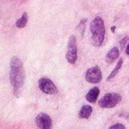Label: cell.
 I'll use <instances>...</instances> for the list:
<instances>
[{"label":"cell","mask_w":129,"mask_h":129,"mask_svg":"<svg viewBox=\"0 0 129 129\" xmlns=\"http://www.w3.org/2000/svg\"><path fill=\"white\" fill-rule=\"evenodd\" d=\"M122 63H123V59H122V58H120V59H119V60L118 61L117 65L116 66L115 69L113 70V72H112V73H110V75L108 76V78H107V81H110V79H112L113 78H114V77L116 76V75L119 73V70L121 69V67H122Z\"/></svg>","instance_id":"cell-12"},{"label":"cell","mask_w":129,"mask_h":129,"mask_svg":"<svg viewBox=\"0 0 129 129\" xmlns=\"http://www.w3.org/2000/svg\"><path fill=\"white\" fill-rule=\"evenodd\" d=\"M36 124L39 129L52 128V120L49 115L45 113H39L36 118Z\"/></svg>","instance_id":"cell-7"},{"label":"cell","mask_w":129,"mask_h":129,"mask_svg":"<svg viewBox=\"0 0 129 129\" xmlns=\"http://www.w3.org/2000/svg\"><path fill=\"white\" fill-rule=\"evenodd\" d=\"M119 56V51L116 47L113 48L107 54L105 60L107 63L110 64L112 63H113Z\"/></svg>","instance_id":"cell-9"},{"label":"cell","mask_w":129,"mask_h":129,"mask_svg":"<svg viewBox=\"0 0 129 129\" xmlns=\"http://www.w3.org/2000/svg\"><path fill=\"white\" fill-rule=\"evenodd\" d=\"M100 94V89L98 87H94L92 88L86 94V100L91 104H94L99 96Z\"/></svg>","instance_id":"cell-8"},{"label":"cell","mask_w":129,"mask_h":129,"mask_svg":"<svg viewBox=\"0 0 129 129\" xmlns=\"http://www.w3.org/2000/svg\"><path fill=\"white\" fill-rule=\"evenodd\" d=\"M115 29H116V26H115L111 27V30H112V32H113V33H114V32H115Z\"/></svg>","instance_id":"cell-17"},{"label":"cell","mask_w":129,"mask_h":129,"mask_svg":"<svg viewBox=\"0 0 129 129\" xmlns=\"http://www.w3.org/2000/svg\"><path fill=\"white\" fill-rule=\"evenodd\" d=\"M125 52H126V54H128L129 56V44L128 45V46H127V48H126V50H125Z\"/></svg>","instance_id":"cell-16"},{"label":"cell","mask_w":129,"mask_h":129,"mask_svg":"<svg viewBox=\"0 0 129 129\" xmlns=\"http://www.w3.org/2000/svg\"><path fill=\"white\" fill-rule=\"evenodd\" d=\"M122 97L117 93H108L105 94L98 102V105L101 108H113L119 104Z\"/></svg>","instance_id":"cell-3"},{"label":"cell","mask_w":129,"mask_h":129,"mask_svg":"<svg viewBox=\"0 0 129 129\" xmlns=\"http://www.w3.org/2000/svg\"><path fill=\"white\" fill-rule=\"evenodd\" d=\"M27 20H28V17H27V14L26 12H24L23 14V15L21 16V17L17 20V21L16 22V26L17 28H20V29H22L23 28L26 23H27Z\"/></svg>","instance_id":"cell-11"},{"label":"cell","mask_w":129,"mask_h":129,"mask_svg":"<svg viewBox=\"0 0 129 129\" xmlns=\"http://www.w3.org/2000/svg\"><path fill=\"white\" fill-rule=\"evenodd\" d=\"M85 79L90 83H99L102 79V73L101 69L98 66L88 69L85 74Z\"/></svg>","instance_id":"cell-6"},{"label":"cell","mask_w":129,"mask_h":129,"mask_svg":"<svg viewBox=\"0 0 129 129\" xmlns=\"http://www.w3.org/2000/svg\"><path fill=\"white\" fill-rule=\"evenodd\" d=\"M110 129H125V126L123 124L117 123V124H115L114 125L111 126Z\"/></svg>","instance_id":"cell-14"},{"label":"cell","mask_w":129,"mask_h":129,"mask_svg":"<svg viewBox=\"0 0 129 129\" xmlns=\"http://www.w3.org/2000/svg\"><path fill=\"white\" fill-rule=\"evenodd\" d=\"M66 59L71 64H74L77 60L76 39L74 36H71L69 39L67 44V50L66 53Z\"/></svg>","instance_id":"cell-4"},{"label":"cell","mask_w":129,"mask_h":129,"mask_svg":"<svg viewBox=\"0 0 129 129\" xmlns=\"http://www.w3.org/2000/svg\"><path fill=\"white\" fill-rule=\"evenodd\" d=\"M92 113V108L91 106H88V105H84L80 111H79V117L80 119H88L90 117V116L91 115Z\"/></svg>","instance_id":"cell-10"},{"label":"cell","mask_w":129,"mask_h":129,"mask_svg":"<svg viewBox=\"0 0 129 129\" xmlns=\"http://www.w3.org/2000/svg\"><path fill=\"white\" fill-rule=\"evenodd\" d=\"M86 21H87V19L82 20L80 23L77 26V29H79V31L81 32V35L82 36L84 35V30H85V23H86Z\"/></svg>","instance_id":"cell-13"},{"label":"cell","mask_w":129,"mask_h":129,"mask_svg":"<svg viewBox=\"0 0 129 129\" xmlns=\"http://www.w3.org/2000/svg\"><path fill=\"white\" fill-rule=\"evenodd\" d=\"M39 87L42 92L47 94H56L58 92L55 85L48 78H41L39 80Z\"/></svg>","instance_id":"cell-5"},{"label":"cell","mask_w":129,"mask_h":129,"mask_svg":"<svg viewBox=\"0 0 129 129\" xmlns=\"http://www.w3.org/2000/svg\"><path fill=\"white\" fill-rule=\"evenodd\" d=\"M90 29L93 45L100 47L103 44L105 36V25L104 20L101 17H96L91 23Z\"/></svg>","instance_id":"cell-2"},{"label":"cell","mask_w":129,"mask_h":129,"mask_svg":"<svg viewBox=\"0 0 129 129\" xmlns=\"http://www.w3.org/2000/svg\"><path fill=\"white\" fill-rule=\"evenodd\" d=\"M10 82L13 86L14 93L17 96L20 91L25 80V73L23 67V63L17 57H13L10 63Z\"/></svg>","instance_id":"cell-1"},{"label":"cell","mask_w":129,"mask_h":129,"mask_svg":"<svg viewBox=\"0 0 129 129\" xmlns=\"http://www.w3.org/2000/svg\"><path fill=\"white\" fill-rule=\"evenodd\" d=\"M128 36H126V37H125L123 39H122L121 41H120V46H121V48L123 49L124 48H125V44H126V42H127V41H128Z\"/></svg>","instance_id":"cell-15"}]
</instances>
